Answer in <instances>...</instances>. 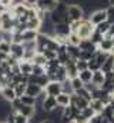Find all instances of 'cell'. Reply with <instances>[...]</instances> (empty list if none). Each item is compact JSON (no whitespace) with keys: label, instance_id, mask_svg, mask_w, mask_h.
<instances>
[{"label":"cell","instance_id":"obj_8","mask_svg":"<svg viewBox=\"0 0 114 123\" xmlns=\"http://www.w3.org/2000/svg\"><path fill=\"white\" fill-rule=\"evenodd\" d=\"M53 31H54V36H60V37H68V34L71 33L70 23H60V25H54Z\"/></svg>","mask_w":114,"mask_h":123},{"label":"cell","instance_id":"obj_17","mask_svg":"<svg viewBox=\"0 0 114 123\" xmlns=\"http://www.w3.org/2000/svg\"><path fill=\"white\" fill-rule=\"evenodd\" d=\"M66 72H67V79H74L79 76V70H77V66H76V60H70L66 66Z\"/></svg>","mask_w":114,"mask_h":123},{"label":"cell","instance_id":"obj_37","mask_svg":"<svg viewBox=\"0 0 114 123\" xmlns=\"http://www.w3.org/2000/svg\"><path fill=\"white\" fill-rule=\"evenodd\" d=\"M108 29H110V23L106 20V22H103V23H100V25H97L96 26V30L100 31L101 34H106L107 31H108Z\"/></svg>","mask_w":114,"mask_h":123},{"label":"cell","instance_id":"obj_29","mask_svg":"<svg viewBox=\"0 0 114 123\" xmlns=\"http://www.w3.org/2000/svg\"><path fill=\"white\" fill-rule=\"evenodd\" d=\"M80 43H81L80 36H79L77 33L71 31V33L68 34V44H73V46H80Z\"/></svg>","mask_w":114,"mask_h":123},{"label":"cell","instance_id":"obj_10","mask_svg":"<svg viewBox=\"0 0 114 123\" xmlns=\"http://www.w3.org/2000/svg\"><path fill=\"white\" fill-rule=\"evenodd\" d=\"M23 55H24V47L23 44H19V43H11V49H10V56L14 57L16 60H22L23 59Z\"/></svg>","mask_w":114,"mask_h":123},{"label":"cell","instance_id":"obj_18","mask_svg":"<svg viewBox=\"0 0 114 123\" xmlns=\"http://www.w3.org/2000/svg\"><path fill=\"white\" fill-rule=\"evenodd\" d=\"M88 106L96 112V113H103V110H104V107L107 106L101 99H91L90 100V103H88Z\"/></svg>","mask_w":114,"mask_h":123},{"label":"cell","instance_id":"obj_6","mask_svg":"<svg viewBox=\"0 0 114 123\" xmlns=\"http://www.w3.org/2000/svg\"><path fill=\"white\" fill-rule=\"evenodd\" d=\"M44 92H46V94H47V96H54V97H57L60 93L63 92V86H61V83H60V82L50 80V82L46 85Z\"/></svg>","mask_w":114,"mask_h":123},{"label":"cell","instance_id":"obj_42","mask_svg":"<svg viewBox=\"0 0 114 123\" xmlns=\"http://www.w3.org/2000/svg\"><path fill=\"white\" fill-rule=\"evenodd\" d=\"M43 55H44V57H46L47 60L57 59V52H54V50H49V49H46V50L43 52Z\"/></svg>","mask_w":114,"mask_h":123},{"label":"cell","instance_id":"obj_48","mask_svg":"<svg viewBox=\"0 0 114 123\" xmlns=\"http://www.w3.org/2000/svg\"><path fill=\"white\" fill-rule=\"evenodd\" d=\"M104 36H106V37H113L114 36V23L113 25H110V29H108V31H107Z\"/></svg>","mask_w":114,"mask_h":123},{"label":"cell","instance_id":"obj_52","mask_svg":"<svg viewBox=\"0 0 114 123\" xmlns=\"http://www.w3.org/2000/svg\"><path fill=\"white\" fill-rule=\"evenodd\" d=\"M110 55H113L114 56V46H113V49H111V52H110Z\"/></svg>","mask_w":114,"mask_h":123},{"label":"cell","instance_id":"obj_39","mask_svg":"<svg viewBox=\"0 0 114 123\" xmlns=\"http://www.w3.org/2000/svg\"><path fill=\"white\" fill-rule=\"evenodd\" d=\"M61 86H63V92L66 93H70V94H73V89H71V83H70V79H66L63 83H61Z\"/></svg>","mask_w":114,"mask_h":123},{"label":"cell","instance_id":"obj_4","mask_svg":"<svg viewBox=\"0 0 114 123\" xmlns=\"http://www.w3.org/2000/svg\"><path fill=\"white\" fill-rule=\"evenodd\" d=\"M79 113H80V110H79L76 106L70 105V106H67V107H64V109H63V113H61V122H63V123L73 122Z\"/></svg>","mask_w":114,"mask_h":123},{"label":"cell","instance_id":"obj_20","mask_svg":"<svg viewBox=\"0 0 114 123\" xmlns=\"http://www.w3.org/2000/svg\"><path fill=\"white\" fill-rule=\"evenodd\" d=\"M80 50H86V52H90V53H96L97 52V44H94L90 39H84L81 40L80 43Z\"/></svg>","mask_w":114,"mask_h":123},{"label":"cell","instance_id":"obj_34","mask_svg":"<svg viewBox=\"0 0 114 123\" xmlns=\"http://www.w3.org/2000/svg\"><path fill=\"white\" fill-rule=\"evenodd\" d=\"M10 49H11V42H7V40H1V43H0V53H6V55H10Z\"/></svg>","mask_w":114,"mask_h":123},{"label":"cell","instance_id":"obj_30","mask_svg":"<svg viewBox=\"0 0 114 123\" xmlns=\"http://www.w3.org/2000/svg\"><path fill=\"white\" fill-rule=\"evenodd\" d=\"M70 83H71V89H73V92H76V90H79V89L84 87V83L80 80V77H79V76H77V77H74V79H70Z\"/></svg>","mask_w":114,"mask_h":123},{"label":"cell","instance_id":"obj_13","mask_svg":"<svg viewBox=\"0 0 114 123\" xmlns=\"http://www.w3.org/2000/svg\"><path fill=\"white\" fill-rule=\"evenodd\" d=\"M56 100H57V106L64 109V107L70 106V103H71V94L70 93H66V92H61L56 97Z\"/></svg>","mask_w":114,"mask_h":123},{"label":"cell","instance_id":"obj_53","mask_svg":"<svg viewBox=\"0 0 114 123\" xmlns=\"http://www.w3.org/2000/svg\"><path fill=\"white\" fill-rule=\"evenodd\" d=\"M0 31H1V22H0Z\"/></svg>","mask_w":114,"mask_h":123},{"label":"cell","instance_id":"obj_47","mask_svg":"<svg viewBox=\"0 0 114 123\" xmlns=\"http://www.w3.org/2000/svg\"><path fill=\"white\" fill-rule=\"evenodd\" d=\"M6 123H16V120H14V112H10V113L7 115V120H6Z\"/></svg>","mask_w":114,"mask_h":123},{"label":"cell","instance_id":"obj_3","mask_svg":"<svg viewBox=\"0 0 114 123\" xmlns=\"http://www.w3.org/2000/svg\"><path fill=\"white\" fill-rule=\"evenodd\" d=\"M94 29H96V26L88 20V17H84V19H81L80 27L77 29L76 33L80 36V39H81V40H84V39H90V37H91V34H93Z\"/></svg>","mask_w":114,"mask_h":123},{"label":"cell","instance_id":"obj_35","mask_svg":"<svg viewBox=\"0 0 114 123\" xmlns=\"http://www.w3.org/2000/svg\"><path fill=\"white\" fill-rule=\"evenodd\" d=\"M103 39H104V34H101L100 31H97L96 29H94L93 34H91V37H90V40H91V42H93L94 44H97V46H98V43H100V42H101Z\"/></svg>","mask_w":114,"mask_h":123},{"label":"cell","instance_id":"obj_31","mask_svg":"<svg viewBox=\"0 0 114 123\" xmlns=\"http://www.w3.org/2000/svg\"><path fill=\"white\" fill-rule=\"evenodd\" d=\"M87 64H88V69H90L91 72H96V70H100V69H101V64L97 62V59H96L94 56L87 62Z\"/></svg>","mask_w":114,"mask_h":123},{"label":"cell","instance_id":"obj_9","mask_svg":"<svg viewBox=\"0 0 114 123\" xmlns=\"http://www.w3.org/2000/svg\"><path fill=\"white\" fill-rule=\"evenodd\" d=\"M91 83L96 86V87H103L104 83H106V73L100 69V70H96L93 72V79H91Z\"/></svg>","mask_w":114,"mask_h":123},{"label":"cell","instance_id":"obj_46","mask_svg":"<svg viewBox=\"0 0 114 123\" xmlns=\"http://www.w3.org/2000/svg\"><path fill=\"white\" fill-rule=\"evenodd\" d=\"M73 122H74V123H88V120L86 119V117L83 116V115H81V113H79V115L76 116V119H74Z\"/></svg>","mask_w":114,"mask_h":123},{"label":"cell","instance_id":"obj_2","mask_svg":"<svg viewBox=\"0 0 114 123\" xmlns=\"http://www.w3.org/2000/svg\"><path fill=\"white\" fill-rule=\"evenodd\" d=\"M67 14H68L70 22H79L86 17L84 9L76 3H67Z\"/></svg>","mask_w":114,"mask_h":123},{"label":"cell","instance_id":"obj_1","mask_svg":"<svg viewBox=\"0 0 114 123\" xmlns=\"http://www.w3.org/2000/svg\"><path fill=\"white\" fill-rule=\"evenodd\" d=\"M49 17H50V22L53 25L71 23L70 19H68V14H67V3H64V1H58L56 9L51 13H49Z\"/></svg>","mask_w":114,"mask_h":123},{"label":"cell","instance_id":"obj_24","mask_svg":"<svg viewBox=\"0 0 114 123\" xmlns=\"http://www.w3.org/2000/svg\"><path fill=\"white\" fill-rule=\"evenodd\" d=\"M19 113L20 115H23L24 117H27V119H31L34 115H36V106H23L20 110H19Z\"/></svg>","mask_w":114,"mask_h":123},{"label":"cell","instance_id":"obj_12","mask_svg":"<svg viewBox=\"0 0 114 123\" xmlns=\"http://www.w3.org/2000/svg\"><path fill=\"white\" fill-rule=\"evenodd\" d=\"M113 46H114L113 39H111V37H106V36H104V39L98 43L97 50L104 52V53H110V52H111V49H113Z\"/></svg>","mask_w":114,"mask_h":123},{"label":"cell","instance_id":"obj_16","mask_svg":"<svg viewBox=\"0 0 114 123\" xmlns=\"http://www.w3.org/2000/svg\"><path fill=\"white\" fill-rule=\"evenodd\" d=\"M50 82V79L46 76V74H43V76H28V83H34V85H39V86H41L43 89L46 87V85Z\"/></svg>","mask_w":114,"mask_h":123},{"label":"cell","instance_id":"obj_15","mask_svg":"<svg viewBox=\"0 0 114 123\" xmlns=\"http://www.w3.org/2000/svg\"><path fill=\"white\" fill-rule=\"evenodd\" d=\"M43 92H44V89H43L41 86H39V85H34V83H27V86H26V94H28V96L37 97V96H40Z\"/></svg>","mask_w":114,"mask_h":123},{"label":"cell","instance_id":"obj_27","mask_svg":"<svg viewBox=\"0 0 114 123\" xmlns=\"http://www.w3.org/2000/svg\"><path fill=\"white\" fill-rule=\"evenodd\" d=\"M31 62H33L34 64H39V66H46L49 60H47V59L44 57V55H43V53H36Z\"/></svg>","mask_w":114,"mask_h":123},{"label":"cell","instance_id":"obj_26","mask_svg":"<svg viewBox=\"0 0 114 123\" xmlns=\"http://www.w3.org/2000/svg\"><path fill=\"white\" fill-rule=\"evenodd\" d=\"M79 77H80V80L87 85V83H91V79H93V72L90 70V69H86L83 72H80L79 73Z\"/></svg>","mask_w":114,"mask_h":123},{"label":"cell","instance_id":"obj_28","mask_svg":"<svg viewBox=\"0 0 114 123\" xmlns=\"http://www.w3.org/2000/svg\"><path fill=\"white\" fill-rule=\"evenodd\" d=\"M74 93H76L77 96H80V97H83V99H86L87 102H90V100L93 99V96H91V92H90L88 89H86V87H81V89L76 90Z\"/></svg>","mask_w":114,"mask_h":123},{"label":"cell","instance_id":"obj_36","mask_svg":"<svg viewBox=\"0 0 114 123\" xmlns=\"http://www.w3.org/2000/svg\"><path fill=\"white\" fill-rule=\"evenodd\" d=\"M33 76H43L46 74V69L44 66H39V64H34L33 63V72H31Z\"/></svg>","mask_w":114,"mask_h":123},{"label":"cell","instance_id":"obj_7","mask_svg":"<svg viewBox=\"0 0 114 123\" xmlns=\"http://www.w3.org/2000/svg\"><path fill=\"white\" fill-rule=\"evenodd\" d=\"M57 109V100L54 96H46L43 103H41V110H44L46 113H51Z\"/></svg>","mask_w":114,"mask_h":123},{"label":"cell","instance_id":"obj_40","mask_svg":"<svg viewBox=\"0 0 114 123\" xmlns=\"http://www.w3.org/2000/svg\"><path fill=\"white\" fill-rule=\"evenodd\" d=\"M80 113H81V115L84 116V117L87 119V120H88L90 117H93V116L96 115V112H94V110H93V109H91L90 106H88V107H86V109H83V110H81Z\"/></svg>","mask_w":114,"mask_h":123},{"label":"cell","instance_id":"obj_11","mask_svg":"<svg viewBox=\"0 0 114 123\" xmlns=\"http://www.w3.org/2000/svg\"><path fill=\"white\" fill-rule=\"evenodd\" d=\"M88 103H90V102H87L86 99L80 97V96H77L76 93H73V94H71V103H70V105L76 106L80 112H81L83 109H86V107H88Z\"/></svg>","mask_w":114,"mask_h":123},{"label":"cell","instance_id":"obj_50","mask_svg":"<svg viewBox=\"0 0 114 123\" xmlns=\"http://www.w3.org/2000/svg\"><path fill=\"white\" fill-rule=\"evenodd\" d=\"M107 3H108V6H114V0H107Z\"/></svg>","mask_w":114,"mask_h":123},{"label":"cell","instance_id":"obj_38","mask_svg":"<svg viewBox=\"0 0 114 123\" xmlns=\"http://www.w3.org/2000/svg\"><path fill=\"white\" fill-rule=\"evenodd\" d=\"M106 13H107V22L110 25H113L114 23V6H108L106 9Z\"/></svg>","mask_w":114,"mask_h":123},{"label":"cell","instance_id":"obj_41","mask_svg":"<svg viewBox=\"0 0 114 123\" xmlns=\"http://www.w3.org/2000/svg\"><path fill=\"white\" fill-rule=\"evenodd\" d=\"M104 122V116L101 113H96L93 117L88 119V123H103Z\"/></svg>","mask_w":114,"mask_h":123},{"label":"cell","instance_id":"obj_45","mask_svg":"<svg viewBox=\"0 0 114 123\" xmlns=\"http://www.w3.org/2000/svg\"><path fill=\"white\" fill-rule=\"evenodd\" d=\"M28 9H37V1L39 0H22Z\"/></svg>","mask_w":114,"mask_h":123},{"label":"cell","instance_id":"obj_49","mask_svg":"<svg viewBox=\"0 0 114 123\" xmlns=\"http://www.w3.org/2000/svg\"><path fill=\"white\" fill-rule=\"evenodd\" d=\"M4 10H6V7H4V6H3L1 3H0V14H1V13H3Z\"/></svg>","mask_w":114,"mask_h":123},{"label":"cell","instance_id":"obj_55","mask_svg":"<svg viewBox=\"0 0 114 123\" xmlns=\"http://www.w3.org/2000/svg\"><path fill=\"white\" fill-rule=\"evenodd\" d=\"M0 123H3V122H0ZM4 123H6V122H4Z\"/></svg>","mask_w":114,"mask_h":123},{"label":"cell","instance_id":"obj_33","mask_svg":"<svg viewBox=\"0 0 114 123\" xmlns=\"http://www.w3.org/2000/svg\"><path fill=\"white\" fill-rule=\"evenodd\" d=\"M20 100H22L23 105H26V106H36V97H33V96L23 94V96L20 97Z\"/></svg>","mask_w":114,"mask_h":123},{"label":"cell","instance_id":"obj_56","mask_svg":"<svg viewBox=\"0 0 114 123\" xmlns=\"http://www.w3.org/2000/svg\"><path fill=\"white\" fill-rule=\"evenodd\" d=\"M113 72H114V69H113Z\"/></svg>","mask_w":114,"mask_h":123},{"label":"cell","instance_id":"obj_5","mask_svg":"<svg viewBox=\"0 0 114 123\" xmlns=\"http://www.w3.org/2000/svg\"><path fill=\"white\" fill-rule=\"evenodd\" d=\"M87 17H88V20L94 26H97V25H100V23H103V22L107 20V13H106V9H97V10L91 12Z\"/></svg>","mask_w":114,"mask_h":123},{"label":"cell","instance_id":"obj_14","mask_svg":"<svg viewBox=\"0 0 114 123\" xmlns=\"http://www.w3.org/2000/svg\"><path fill=\"white\" fill-rule=\"evenodd\" d=\"M19 69H20V73L24 74V76H31V72H33V62L30 60H19Z\"/></svg>","mask_w":114,"mask_h":123},{"label":"cell","instance_id":"obj_23","mask_svg":"<svg viewBox=\"0 0 114 123\" xmlns=\"http://www.w3.org/2000/svg\"><path fill=\"white\" fill-rule=\"evenodd\" d=\"M113 69H114V56L113 55H108L107 59H106V62H104L103 66H101V70H103L104 73H108V72H113Z\"/></svg>","mask_w":114,"mask_h":123},{"label":"cell","instance_id":"obj_21","mask_svg":"<svg viewBox=\"0 0 114 123\" xmlns=\"http://www.w3.org/2000/svg\"><path fill=\"white\" fill-rule=\"evenodd\" d=\"M37 37H39V31L36 30H24L22 33V39H23V43H27V42H36L37 40Z\"/></svg>","mask_w":114,"mask_h":123},{"label":"cell","instance_id":"obj_22","mask_svg":"<svg viewBox=\"0 0 114 123\" xmlns=\"http://www.w3.org/2000/svg\"><path fill=\"white\" fill-rule=\"evenodd\" d=\"M67 55L71 60H79L80 59V47L73 46V44H67Z\"/></svg>","mask_w":114,"mask_h":123},{"label":"cell","instance_id":"obj_43","mask_svg":"<svg viewBox=\"0 0 114 123\" xmlns=\"http://www.w3.org/2000/svg\"><path fill=\"white\" fill-rule=\"evenodd\" d=\"M76 66H77V70H79V73H80V72H83V70H86V69H88V64H87V62H86V60H81V59L76 60Z\"/></svg>","mask_w":114,"mask_h":123},{"label":"cell","instance_id":"obj_25","mask_svg":"<svg viewBox=\"0 0 114 123\" xmlns=\"http://www.w3.org/2000/svg\"><path fill=\"white\" fill-rule=\"evenodd\" d=\"M41 25H43V20H40L39 17H34V19H30L27 22V29L30 30H36V31H40L41 29Z\"/></svg>","mask_w":114,"mask_h":123},{"label":"cell","instance_id":"obj_54","mask_svg":"<svg viewBox=\"0 0 114 123\" xmlns=\"http://www.w3.org/2000/svg\"><path fill=\"white\" fill-rule=\"evenodd\" d=\"M111 39H113V43H114V36H113V37H111Z\"/></svg>","mask_w":114,"mask_h":123},{"label":"cell","instance_id":"obj_32","mask_svg":"<svg viewBox=\"0 0 114 123\" xmlns=\"http://www.w3.org/2000/svg\"><path fill=\"white\" fill-rule=\"evenodd\" d=\"M26 86H27V83H17L14 86V92H16L17 97H22L23 94H26Z\"/></svg>","mask_w":114,"mask_h":123},{"label":"cell","instance_id":"obj_51","mask_svg":"<svg viewBox=\"0 0 114 123\" xmlns=\"http://www.w3.org/2000/svg\"><path fill=\"white\" fill-rule=\"evenodd\" d=\"M40 123H53L51 120H43V122H40Z\"/></svg>","mask_w":114,"mask_h":123},{"label":"cell","instance_id":"obj_44","mask_svg":"<svg viewBox=\"0 0 114 123\" xmlns=\"http://www.w3.org/2000/svg\"><path fill=\"white\" fill-rule=\"evenodd\" d=\"M14 120H16V123H28L30 119L24 117V116H23V115H20L19 112H14Z\"/></svg>","mask_w":114,"mask_h":123},{"label":"cell","instance_id":"obj_19","mask_svg":"<svg viewBox=\"0 0 114 123\" xmlns=\"http://www.w3.org/2000/svg\"><path fill=\"white\" fill-rule=\"evenodd\" d=\"M0 93H1V97H3L4 100H7V102H13V100L17 97V96H16V92H14V89H13V87H9V86L0 89Z\"/></svg>","mask_w":114,"mask_h":123}]
</instances>
